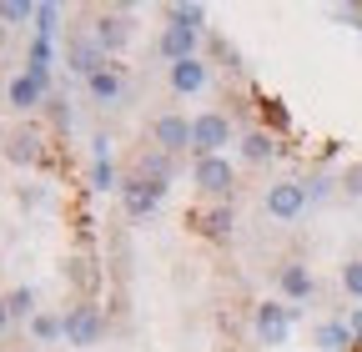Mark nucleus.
<instances>
[{
    "instance_id": "nucleus-1",
    "label": "nucleus",
    "mask_w": 362,
    "mask_h": 352,
    "mask_svg": "<svg viewBox=\"0 0 362 352\" xmlns=\"http://www.w3.org/2000/svg\"><path fill=\"white\" fill-rule=\"evenodd\" d=\"M226 141H232V126H226L221 111H206V116L192 121V151H197V161L202 156H221Z\"/></svg>"
},
{
    "instance_id": "nucleus-2",
    "label": "nucleus",
    "mask_w": 362,
    "mask_h": 352,
    "mask_svg": "<svg viewBox=\"0 0 362 352\" xmlns=\"http://www.w3.org/2000/svg\"><path fill=\"white\" fill-rule=\"evenodd\" d=\"M267 216H277V222H297L302 206H307V187L302 182H277V187H267Z\"/></svg>"
},
{
    "instance_id": "nucleus-3",
    "label": "nucleus",
    "mask_w": 362,
    "mask_h": 352,
    "mask_svg": "<svg viewBox=\"0 0 362 352\" xmlns=\"http://www.w3.org/2000/svg\"><path fill=\"white\" fill-rule=\"evenodd\" d=\"M192 182L206 192V196H232V182H237V171L226 156H202L197 171H192Z\"/></svg>"
},
{
    "instance_id": "nucleus-4",
    "label": "nucleus",
    "mask_w": 362,
    "mask_h": 352,
    "mask_svg": "<svg viewBox=\"0 0 362 352\" xmlns=\"http://www.w3.org/2000/svg\"><path fill=\"white\" fill-rule=\"evenodd\" d=\"M287 327H292V307H282V302H262L257 307V337L267 347H282L287 342Z\"/></svg>"
},
{
    "instance_id": "nucleus-5",
    "label": "nucleus",
    "mask_w": 362,
    "mask_h": 352,
    "mask_svg": "<svg viewBox=\"0 0 362 352\" xmlns=\"http://www.w3.org/2000/svg\"><path fill=\"white\" fill-rule=\"evenodd\" d=\"M101 307H90V302H81V307H71L66 312V342H76V347H86V342H96L101 337Z\"/></svg>"
},
{
    "instance_id": "nucleus-6",
    "label": "nucleus",
    "mask_w": 362,
    "mask_h": 352,
    "mask_svg": "<svg viewBox=\"0 0 362 352\" xmlns=\"http://www.w3.org/2000/svg\"><path fill=\"white\" fill-rule=\"evenodd\" d=\"M156 46H161V56H166L171 66H181V61H197V30H187V25H166Z\"/></svg>"
},
{
    "instance_id": "nucleus-7",
    "label": "nucleus",
    "mask_w": 362,
    "mask_h": 352,
    "mask_svg": "<svg viewBox=\"0 0 362 352\" xmlns=\"http://www.w3.org/2000/svg\"><path fill=\"white\" fill-rule=\"evenodd\" d=\"M156 146L171 156V151H187L192 146V121L187 116H161L156 121Z\"/></svg>"
},
{
    "instance_id": "nucleus-8",
    "label": "nucleus",
    "mask_w": 362,
    "mask_h": 352,
    "mask_svg": "<svg viewBox=\"0 0 362 352\" xmlns=\"http://www.w3.org/2000/svg\"><path fill=\"white\" fill-rule=\"evenodd\" d=\"M71 71H81L86 81L96 76V71H106V56L96 46V35H90V40H71Z\"/></svg>"
},
{
    "instance_id": "nucleus-9",
    "label": "nucleus",
    "mask_w": 362,
    "mask_h": 352,
    "mask_svg": "<svg viewBox=\"0 0 362 352\" xmlns=\"http://www.w3.org/2000/svg\"><path fill=\"white\" fill-rule=\"evenodd\" d=\"M126 40H131V20L126 16H101L96 20V46L101 51H121Z\"/></svg>"
},
{
    "instance_id": "nucleus-10",
    "label": "nucleus",
    "mask_w": 362,
    "mask_h": 352,
    "mask_svg": "<svg viewBox=\"0 0 362 352\" xmlns=\"http://www.w3.org/2000/svg\"><path fill=\"white\" fill-rule=\"evenodd\" d=\"M277 282H282V292H287L292 302H307V297L317 292V282H312V272L302 267V262H287V267H282V277H277Z\"/></svg>"
},
{
    "instance_id": "nucleus-11",
    "label": "nucleus",
    "mask_w": 362,
    "mask_h": 352,
    "mask_svg": "<svg viewBox=\"0 0 362 352\" xmlns=\"http://www.w3.org/2000/svg\"><path fill=\"white\" fill-rule=\"evenodd\" d=\"M161 192H166V187H156V182H131V187H126V211H131V216H146V211H156Z\"/></svg>"
},
{
    "instance_id": "nucleus-12",
    "label": "nucleus",
    "mask_w": 362,
    "mask_h": 352,
    "mask_svg": "<svg viewBox=\"0 0 362 352\" xmlns=\"http://www.w3.org/2000/svg\"><path fill=\"white\" fill-rule=\"evenodd\" d=\"M171 86H176L181 96L202 91V86H206V66H202V61H181V66H171Z\"/></svg>"
},
{
    "instance_id": "nucleus-13",
    "label": "nucleus",
    "mask_w": 362,
    "mask_h": 352,
    "mask_svg": "<svg viewBox=\"0 0 362 352\" xmlns=\"http://www.w3.org/2000/svg\"><path fill=\"white\" fill-rule=\"evenodd\" d=\"M6 156H11L16 166H30V161H40V141L30 136V131H16V136L6 141Z\"/></svg>"
},
{
    "instance_id": "nucleus-14",
    "label": "nucleus",
    "mask_w": 362,
    "mask_h": 352,
    "mask_svg": "<svg viewBox=\"0 0 362 352\" xmlns=\"http://www.w3.org/2000/svg\"><path fill=\"white\" fill-rule=\"evenodd\" d=\"M317 347H322V352H342V347H352L347 322H322V327H317Z\"/></svg>"
},
{
    "instance_id": "nucleus-15",
    "label": "nucleus",
    "mask_w": 362,
    "mask_h": 352,
    "mask_svg": "<svg viewBox=\"0 0 362 352\" xmlns=\"http://www.w3.org/2000/svg\"><path fill=\"white\" fill-rule=\"evenodd\" d=\"M86 86H90V96H96V101H116V96H121V76H116L111 66H106V71H96Z\"/></svg>"
},
{
    "instance_id": "nucleus-16",
    "label": "nucleus",
    "mask_w": 362,
    "mask_h": 352,
    "mask_svg": "<svg viewBox=\"0 0 362 352\" xmlns=\"http://www.w3.org/2000/svg\"><path fill=\"white\" fill-rule=\"evenodd\" d=\"M35 101H40V81H35V76H16V81H11V106L25 111V106H35Z\"/></svg>"
},
{
    "instance_id": "nucleus-17",
    "label": "nucleus",
    "mask_w": 362,
    "mask_h": 352,
    "mask_svg": "<svg viewBox=\"0 0 362 352\" xmlns=\"http://www.w3.org/2000/svg\"><path fill=\"white\" fill-rule=\"evenodd\" d=\"M30 332L40 337V342H56V337H66V317H30Z\"/></svg>"
},
{
    "instance_id": "nucleus-18",
    "label": "nucleus",
    "mask_w": 362,
    "mask_h": 352,
    "mask_svg": "<svg viewBox=\"0 0 362 352\" xmlns=\"http://www.w3.org/2000/svg\"><path fill=\"white\" fill-rule=\"evenodd\" d=\"M272 151H277V146H272V136H267V131H252V136L242 141V156H247V161H267Z\"/></svg>"
},
{
    "instance_id": "nucleus-19",
    "label": "nucleus",
    "mask_w": 362,
    "mask_h": 352,
    "mask_svg": "<svg viewBox=\"0 0 362 352\" xmlns=\"http://www.w3.org/2000/svg\"><path fill=\"white\" fill-rule=\"evenodd\" d=\"M35 11H40V6H30V0H0V20H11V25L35 20Z\"/></svg>"
},
{
    "instance_id": "nucleus-20",
    "label": "nucleus",
    "mask_w": 362,
    "mask_h": 352,
    "mask_svg": "<svg viewBox=\"0 0 362 352\" xmlns=\"http://www.w3.org/2000/svg\"><path fill=\"white\" fill-rule=\"evenodd\" d=\"M6 302H11V317H35V292L30 287H16Z\"/></svg>"
},
{
    "instance_id": "nucleus-21",
    "label": "nucleus",
    "mask_w": 362,
    "mask_h": 352,
    "mask_svg": "<svg viewBox=\"0 0 362 352\" xmlns=\"http://www.w3.org/2000/svg\"><path fill=\"white\" fill-rule=\"evenodd\" d=\"M90 192H116V166H111V161H96V166H90Z\"/></svg>"
},
{
    "instance_id": "nucleus-22",
    "label": "nucleus",
    "mask_w": 362,
    "mask_h": 352,
    "mask_svg": "<svg viewBox=\"0 0 362 352\" xmlns=\"http://www.w3.org/2000/svg\"><path fill=\"white\" fill-rule=\"evenodd\" d=\"M202 6H171V25H187V30H202Z\"/></svg>"
},
{
    "instance_id": "nucleus-23",
    "label": "nucleus",
    "mask_w": 362,
    "mask_h": 352,
    "mask_svg": "<svg viewBox=\"0 0 362 352\" xmlns=\"http://www.w3.org/2000/svg\"><path fill=\"white\" fill-rule=\"evenodd\" d=\"M202 222H206V232H211V237H221V232H232V206H216V211H206Z\"/></svg>"
},
{
    "instance_id": "nucleus-24",
    "label": "nucleus",
    "mask_w": 362,
    "mask_h": 352,
    "mask_svg": "<svg viewBox=\"0 0 362 352\" xmlns=\"http://www.w3.org/2000/svg\"><path fill=\"white\" fill-rule=\"evenodd\" d=\"M342 292L362 297V262H347V267H342Z\"/></svg>"
},
{
    "instance_id": "nucleus-25",
    "label": "nucleus",
    "mask_w": 362,
    "mask_h": 352,
    "mask_svg": "<svg viewBox=\"0 0 362 352\" xmlns=\"http://www.w3.org/2000/svg\"><path fill=\"white\" fill-rule=\"evenodd\" d=\"M35 20H40V35H51V30H56V6H40Z\"/></svg>"
},
{
    "instance_id": "nucleus-26",
    "label": "nucleus",
    "mask_w": 362,
    "mask_h": 352,
    "mask_svg": "<svg viewBox=\"0 0 362 352\" xmlns=\"http://www.w3.org/2000/svg\"><path fill=\"white\" fill-rule=\"evenodd\" d=\"M342 187H347V196H362V166H357V171H347V176H342Z\"/></svg>"
},
{
    "instance_id": "nucleus-27",
    "label": "nucleus",
    "mask_w": 362,
    "mask_h": 352,
    "mask_svg": "<svg viewBox=\"0 0 362 352\" xmlns=\"http://www.w3.org/2000/svg\"><path fill=\"white\" fill-rule=\"evenodd\" d=\"M6 327H11V302L0 297V332H6Z\"/></svg>"
}]
</instances>
